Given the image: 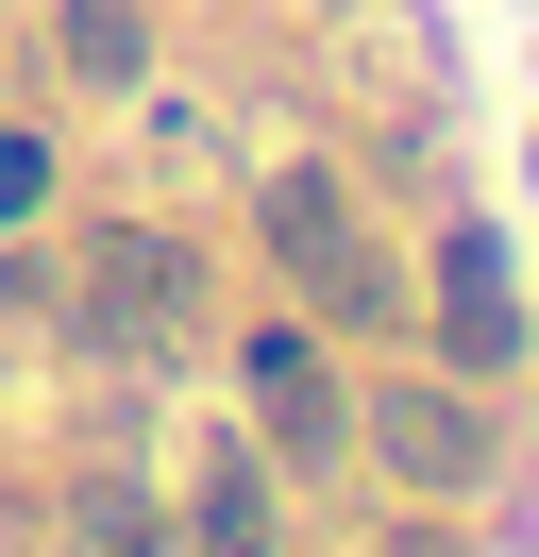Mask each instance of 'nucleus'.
<instances>
[{
	"mask_svg": "<svg viewBox=\"0 0 539 557\" xmlns=\"http://www.w3.org/2000/svg\"><path fill=\"white\" fill-rule=\"evenodd\" d=\"M135 51H152L135 0H67V69H85V85H135Z\"/></svg>",
	"mask_w": 539,
	"mask_h": 557,
	"instance_id": "20e7f679",
	"label": "nucleus"
},
{
	"mask_svg": "<svg viewBox=\"0 0 539 557\" xmlns=\"http://www.w3.org/2000/svg\"><path fill=\"white\" fill-rule=\"evenodd\" d=\"M505 355H523V338H505V287H489V253H455V372H505Z\"/></svg>",
	"mask_w": 539,
	"mask_h": 557,
	"instance_id": "39448f33",
	"label": "nucleus"
},
{
	"mask_svg": "<svg viewBox=\"0 0 539 557\" xmlns=\"http://www.w3.org/2000/svg\"><path fill=\"white\" fill-rule=\"evenodd\" d=\"M101 321H186V253H152V237H101Z\"/></svg>",
	"mask_w": 539,
	"mask_h": 557,
	"instance_id": "7ed1b4c3",
	"label": "nucleus"
},
{
	"mask_svg": "<svg viewBox=\"0 0 539 557\" xmlns=\"http://www.w3.org/2000/svg\"><path fill=\"white\" fill-rule=\"evenodd\" d=\"M371 456H388L404 490H489V422H472L455 388H388V406H371Z\"/></svg>",
	"mask_w": 539,
	"mask_h": 557,
	"instance_id": "f03ea898",
	"label": "nucleus"
},
{
	"mask_svg": "<svg viewBox=\"0 0 539 557\" xmlns=\"http://www.w3.org/2000/svg\"><path fill=\"white\" fill-rule=\"evenodd\" d=\"M270 237H287V271L321 287V305H354V321H388V271H371V253H354V220H337V186H321V170H287V186H270Z\"/></svg>",
	"mask_w": 539,
	"mask_h": 557,
	"instance_id": "f257e3e1",
	"label": "nucleus"
},
{
	"mask_svg": "<svg viewBox=\"0 0 539 557\" xmlns=\"http://www.w3.org/2000/svg\"><path fill=\"white\" fill-rule=\"evenodd\" d=\"M34 186H51V170H34V136H0V220H34Z\"/></svg>",
	"mask_w": 539,
	"mask_h": 557,
	"instance_id": "423d86ee",
	"label": "nucleus"
}]
</instances>
